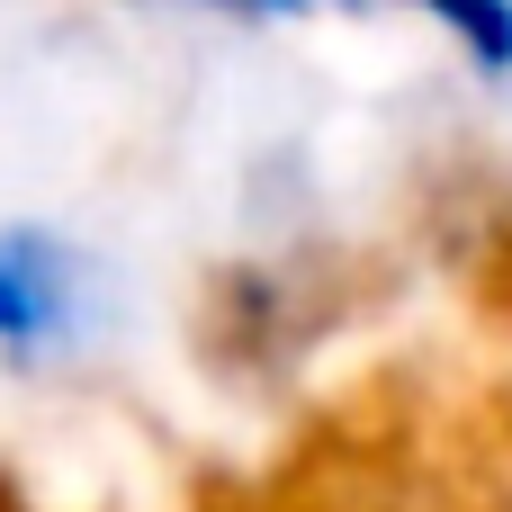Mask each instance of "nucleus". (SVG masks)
Returning a JSON list of instances; mask_svg holds the SVG:
<instances>
[{
  "instance_id": "f257e3e1",
  "label": "nucleus",
  "mask_w": 512,
  "mask_h": 512,
  "mask_svg": "<svg viewBox=\"0 0 512 512\" xmlns=\"http://www.w3.org/2000/svg\"><path fill=\"white\" fill-rule=\"evenodd\" d=\"M99 324H108V279L90 243H72L63 225L9 216L0 225V351L54 360V351H81Z\"/></svg>"
},
{
  "instance_id": "f03ea898",
  "label": "nucleus",
  "mask_w": 512,
  "mask_h": 512,
  "mask_svg": "<svg viewBox=\"0 0 512 512\" xmlns=\"http://www.w3.org/2000/svg\"><path fill=\"white\" fill-rule=\"evenodd\" d=\"M486 81H512V0H414Z\"/></svg>"
},
{
  "instance_id": "20e7f679",
  "label": "nucleus",
  "mask_w": 512,
  "mask_h": 512,
  "mask_svg": "<svg viewBox=\"0 0 512 512\" xmlns=\"http://www.w3.org/2000/svg\"><path fill=\"white\" fill-rule=\"evenodd\" d=\"M342 9H360V0H342Z\"/></svg>"
},
{
  "instance_id": "7ed1b4c3",
  "label": "nucleus",
  "mask_w": 512,
  "mask_h": 512,
  "mask_svg": "<svg viewBox=\"0 0 512 512\" xmlns=\"http://www.w3.org/2000/svg\"><path fill=\"white\" fill-rule=\"evenodd\" d=\"M207 9H234V18H306V0H207Z\"/></svg>"
}]
</instances>
